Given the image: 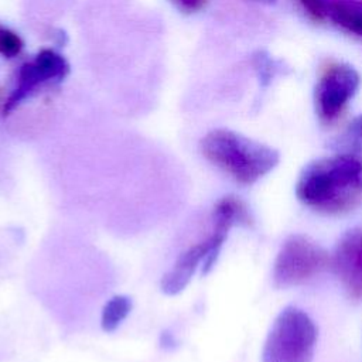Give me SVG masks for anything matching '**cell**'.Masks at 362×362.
<instances>
[{
    "label": "cell",
    "mask_w": 362,
    "mask_h": 362,
    "mask_svg": "<svg viewBox=\"0 0 362 362\" xmlns=\"http://www.w3.org/2000/svg\"><path fill=\"white\" fill-rule=\"evenodd\" d=\"M297 199L322 214H344L362 202V156L335 153L305 164L296 182Z\"/></svg>",
    "instance_id": "6da1fadb"
},
{
    "label": "cell",
    "mask_w": 362,
    "mask_h": 362,
    "mask_svg": "<svg viewBox=\"0 0 362 362\" xmlns=\"http://www.w3.org/2000/svg\"><path fill=\"white\" fill-rule=\"evenodd\" d=\"M202 156L242 185H252L280 161L276 148L229 129H215L201 140Z\"/></svg>",
    "instance_id": "7a4b0ae2"
},
{
    "label": "cell",
    "mask_w": 362,
    "mask_h": 362,
    "mask_svg": "<svg viewBox=\"0 0 362 362\" xmlns=\"http://www.w3.org/2000/svg\"><path fill=\"white\" fill-rule=\"evenodd\" d=\"M317 327L311 317L294 305L284 307L274 318L263 349V362H311Z\"/></svg>",
    "instance_id": "3957f363"
},
{
    "label": "cell",
    "mask_w": 362,
    "mask_h": 362,
    "mask_svg": "<svg viewBox=\"0 0 362 362\" xmlns=\"http://www.w3.org/2000/svg\"><path fill=\"white\" fill-rule=\"evenodd\" d=\"M331 257L313 238L294 233L284 239L273 263L272 280L277 288L300 286L322 272Z\"/></svg>",
    "instance_id": "277c9868"
},
{
    "label": "cell",
    "mask_w": 362,
    "mask_h": 362,
    "mask_svg": "<svg viewBox=\"0 0 362 362\" xmlns=\"http://www.w3.org/2000/svg\"><path fill=\"white\" fill-rule=\"evenodd\" d=\"M361 85L358 71L349 64L331 66L318 81L314 90L315 112L320 119H335L345 105L355 96Z\"/></svg>",
    "instance_id": "5b68a950"
},
{
    "label": "cell",
    "mask_w": 362,
    "mask_h": 362,
    "mask_svg": "<svg viewBox=\"0 0 362 362\" xmlns=\"http://www.w3.org/2000/svg\"><path fill=\"white\" fill-rule=\"evenodd\" d=\"M346 294L362 300V226H354L339 238L329 263Z\"/></svg>",
    "instance_id": "8992f818"
},
{
    "label": "cell",
    "mask_w": 362,
    "mask_h": 362,
    "mask_svg": "<svg viewBox=\"0 0 362 362\" xmlns=\"http://www.w3.org/2000/svg\"><path fill=\"white\" fill-rule=\"evenodd\" d=\"M69 71L66 61L51 49H42L34 61L21 66L17 78V86L4 105V115L10 113L21 100L33 92L38 85L51 81L62 79Z\"/></svg>",
    "instance_id": "52a82bcc"
},
{
    "label": "cell",
    "mask_w": 362,
    "mask_h": 362,
    "mask_svg": "<svg viewBox=\"0 0 362 362\" xmlns=\"http://www.w3.org/2000/svg\"><path fill=\"white\" fill-rule=\"evenodd\" d=\"M226 236L228 235L222 232L214 230L209 238L191 246L188 250L180 255L174 266L163 276L161 291L167 296H175L181 293L191 281L197 269L201 267L199 264L205 262L206 256L212 252L221 250Z\"/></svg>",
    "instance_id": "ba28073f"
},
{
    "label": "cell",
    "mask_w": 362,
    "mask_h": 362,
    "mask_svg": "<svg viewBox=\"0 0 362 362\" xmlns=\"http://www.w3.org/2000/svg\"><path fill=\"white\" fill-rule=\"evenodd\" d=\"M214 230L228 235L235 225H249L250 216L243 201L235 195L219 198L214 206Z\"/></svg>",
    "instance_id": "9c48e42d"
},
{
    "label": "cell",
    "mask_w": 362,
    "mask_h": 362,
    "mask_svg": "<svg viewBox=\"0 0 362 362\" xmlns=\"http://www.w3.org/2000/svg\"><path fill=\"white\" fill-rule=\"evenodd\" d=\"M329 18L348 33L362 37V0H335Z\"/></svg>",
    "instance_id": "30bf717a"
},
{
    "label": "cell",
    "mask_w": 362,
    "mask_h": 362,
    "mask_svg": "<svg viewBox=\"0 0 362 362\" xmlns=\"http://www.w3.org/2000/svg\"><path fill=\"white\" fill-rule=\"evenodd\" d=\"M133 307L132 298L123 294L109 298L100 313V327L105 332H113L127 318Z\"/></svg>",
    "instance_id": "8fae6325"
},
{
    "label": "cell",
    "mask_w": 362,
    "mask_h": 362,
    "mask_svg": "<svg viewBox=\"0 0 362 362\" xmlns=\"http://www.w3.org/2000/svg\"><path fill=\"white\" fill-rule=\"evenodd\" d=\"M252 65L257 75L259 83L263 88H267L273 79L279 75H286L290 72V66L286 65L284 61L273 58L267 51H256L252 55Z\"/></svg>",
    "instance_id": "7c38bea8"
},
{
    "label": "cell",
    "mask_w": 362,
    "mask_h": 362,
    "mask_svg": "<svg viewBox=\"0 0 362 362\" xmlns=\"http://www.w3.org/2000/svg\"><path fill=\"white\" fill-rule=\"evenodd\" d=\"M335 153L362 156V115L354 117L341 134L334 140Z\"/></svg>",
    "instance_id": "4fadbf2b"
},
{
    "label": "cell",
    "mask_w": 362,
    "mask_h": 362,
    "mask_svg": "<svg viewBox=\"0 0 362 362\" xmlns=\"http://www.w3.org/2000/svg\"><path fill=\"white\" fill-rule=\"evenodd\" d=\"M23 47L24 42L18 34L6 27H0V55L13 58L21 52Z\"/></svg>",
    "instance_id": "5bb4252c"
},
{
    "label": "cell",
    "mask_w": 362,
    "mask_h": 362,
    "mask_svg": "<svg viewBox=\"0 0 362 362\" xmlns=\"http://www.w3.org/2000/svg\"><path fill=\"white\" fill-rule=\"evenodd\" d=\"M300 1L311 18L317 21H322L325 18H329V13L335 0H300Z\"/></svg>",
    "instance_id": "9a60e30c"
},
{
    "label": "cell",
    "mask_w": 362,
    "mask_h": 362,
    "mask_svg": "<svg viewBox=\"0 0 362 362\" xmlns=\"http://www.w3.org/2000/svg\"><path fill=\"white\" fill-rule=\"evenodd\" d=\"M171 1L178 8H181L182 11H187V13L198 11L206 4V0H171Z\"/></svg>",
    "instance_id": "2e32d148"
},
{
    "label": "cell",
    "mask_w": 362,
    "mask_h": 362,
    "mask_svg": "<svg viewBox=\"0 0 362 362\" xmlns=\"http://www.w3.org/2000/svg\"><path fill=\"white\" fill-rule=\"evenodd\" d=\"M250 1H255V3H259V4H264V6H273L277 3V0H250Z\"/></svg>",
    "instance_id": "e0dca14e"
}]
</instances>
